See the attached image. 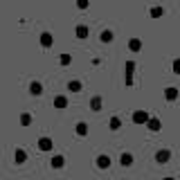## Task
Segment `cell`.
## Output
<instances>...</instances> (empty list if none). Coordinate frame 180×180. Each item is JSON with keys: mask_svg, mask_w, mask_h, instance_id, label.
<instances>
[{"mask_svg": "<svg viewBox=\"0 0 180 180\" xmlns=\"http://www.w3.org/2000/svg\"><path fill=\"white\" fill-rule=\"evenodd\" d=\"M133 122H135V124H146V122H149V115H146L144 111H135V115H133Z\"/></svg>", "mask_w": 180, "mask_h": 180, "instance_id": "6da1fadb", "label": "cell"}, {"mask_svg": "<svg viewBox=\"0 0 180 180\" xmlns=\"http://www.w3.org/2000/svg\"><path fill=\"white\" fill-rule=\"evenodd\" d=\"M38 149H41V151H50L52 149V140L50 137H41V140H38Z\"/></svg>", "mask_w": 180, "mask_h": 180, "instance_id": "7a4b0ae2", "label": "cell"}, {"mask_svg": "<svg viewBox=\"0 0 180 180\" xmlns=\"http://www.w3.org/2000/svg\"><path fill=\"white\" fill-rule=\"evenodd\" d=\"M97 167H99V169L111 167V158H108V155H99V158H97Z\"/></svg>", "mask_w": 180, "mask_h": 180, "instance_id": "3957f363", "label": "cell"}, {"mask_svg": "<svg viewBox=\"0 0 180 180\" xmlns=\"http://www.w3.org/2000/svg\"><path fill=\"white\" fill-rule=\"evenodd\" d=\"M29 92L32 95H41L43 92V86H41L38 81H32V83H29Z\"/></svg>", "mask_w": 180, "mask_h": 180, "instance_id": "277c9868", "label": "cell"}, {"mask_svg": "<svg viewBox=\"0 0 180 180\" xmlns=\"http://www.w3.org/2000/svg\"><path fill=\"white\" fill-rule=\"evenodd\" d=\"M169 151H158V153H155V160H158V162H167V160H169Z\"/></svg>", "mask_w": 180, "mask_h": 180, "instance_id": "5b68a950", "label": "cell"}, {"mask_svg": "<svg viewBox=\"0 0 180 180\" xmlns=\"http://www.w3.org/2000/svg\"><path fill=\"white\" fill-rule=\"evenodd\" d=\"M25 158H27V153L23 151V149H18V151H16V162L23 164V162H25Z\"/></svg>", "mask_w": 180, "mask_h": 180, "instance_id": "8992f818", "label": "cell"}, {"mask_svg": "<svg viewBox=\"0 0 180 180\" xmlns=\"http://www.w3.org/2000/svg\"><path fill=\"white\" fill-rule=\"evenodd\" d=\"M122 164H124V167H131V164H133V155L124 153V155H122Z\"/></svg>", "mask_w": 180, "mask_h": 180, "instance_id": "52a82bcc", "label": "cell"}, {"mask_svg": "<svg viewBox=\"0 0 180 180\" xmlns=\"http://www.w3.org/2000/svg\"><path fill=\"white\" fill-rule=\"evenodd\" d=\"M101 41H104V43H111V41H113V32H111V29L101 32Z\"/></svg>", "mask_w": 180, "mask_h": 180, "instance_id": "ba28073f", "label": "cell"}, {"mask_svg": "<svg viewBox=\"0 0 180 180\" xmlns=\"http://www.w3.org/2000/svg\"><path fill=\"white\" fill-rule=\"evenodd\" d=\"M86 34H88V27L86 25H79L77 27V36H79V38H86Z\"/></svg>", "mask_w": 180, "mask_h": 180, "instance_id": "9c48e42d", "label": "cell"}, {"mask_svg": "<svg viewBox=\"0 0 180 180\" xmlns=\"http://www.w3.org/2000/svg\"><path fill=\"white\" fill-rule=\"evenodd\" d=\"M149 129H151V131H160V120H155V117H153V120H149Z\"/></svg>", "mask_w": 180, "mask_h": 180, "instance_id": "30bf717a", "label": "cell"}, {"mask_svg": "<svg viewBox=\"0 0 180 180\" xmlns=\"http://www.w3.org/2000/svg\"><path fill=\"white\" fill-rule=\"evenodd\" d=\"M41 43H43L45 47H50V45H52V34H47V32H45L43 38H41Z\"/></svg>", "mask_w": 180, "mask_h": 180, "instance_id": "8fae6325", "label": "cell"}, {"mask_svg": "<svg viewBox=\"0 0 180 180\" xmlns=\"http://www.w3.org/2000/svg\"><path fill=\"white\" fill-rule=\"evenodd\" d=\"M52 167H63V155H56V158H52Z\"/></svg>", "mask_w": 180, "mask_h": 180, "instance_id": "7c38bea8", "label": "cell"}, {"mask_svg": "<svg viewBox=\"0 0 180 180\" xmlns=\"http://www.w3.org/2000/svg\"><path fill=\"white\" fill-rule=\"evenodd\" d=\"M65 97H56V99H54V106H56V108H65Z\"/></svg>", "mask_w": 180, "mask_h": 180, "instance_id": "4fadbf2b", "label": "cell"}, {"mask_svg": "<svg viewBox=\"0 0 180 180\" xmlns=\"http://www.w3.org/2000/svg\"><path fill=\"white\" fill-rule=\"evenodd\" d=\"M178 97V90L176 88H167V99H176Z\"/></svg>", "mask_w": 180, "mask_h": 180, "instance_id": "5bb4252c", "label": "cell"}, {"mask_svg": "<svg viewBox=\"0 0 180 180\" xmlns=\"http://www.w3.org/2000/svg\"><path fill=\"white\" fill-rule=\"evenodd\" d=\"M77 133H79V135H86V133H88V129H86L83 122H79V124H77Z\"/></svg>", "mask_w": 180, "mask_h": 180, "instance_id": "9a60e30c", "label": "cell"}, {"mask_svg": "<svg viewBox=\"0 0 180 180\" xmlns=\"http://www.w3.org/2000/svg\"><path fill=\"white\" fill-rule=\"evenodd\" d=\"M68 88L72 90V92H79V88H81V83H79V81H70V83H68Z\"/></svg>", "mask_w": 180, "mask_h": 180, "instance_id": "2e32d148", "label": "cell"}, {"mask_svg": "<svg viewBox=\"0 0 180 180\" xmlns=\"http://www.w3.org/2000/svg\"><path fill=\"white\" fill-rule=\"evenodd\" d=\"M111 129H113V131L120 129V120H117V117H113V120H111Z\"/></svg>", "mask_w": 180, "mask_h": 180, "instance_id": "e0dca14e", "label": "cell"}, {"mask_svg": "<svg viewBox=\"0 0 180 180\" xmlns=\"http://www.w3.org/2000/svg\"><path fill=\"white\" fill-rule=\"evenodd\" d=\"M99 106H101V99L95 97V99H92V108H95V111H99Z\"/></svg>", "mask_w": 180, "mask_h": 180, "instance_id": "ac0fdd59", "label": "cell"}, {"mask_svg": "<svg viewBox=\"0 0 180 180\" xmlns=\"http://www.w3.org/2000/svg\"><path fill=\"white\" fill-rule=\"evenodd\" d=\"M140 41H137V38H133V41H131V50H140Z\"/></svg>", "mask_w": 180, "mask_h": 180, "instance_id": "d6986e66", "label": "cell"}, {"mask_svg": "<svg viewBox=\"0 0 180 180\" xmlns=\"http://www.w3.org/2000/svg\"><path fill=\"white\" fill-rule=\"evenodd\" d=\"M173 72H176V74H180V59L173 61Z\"/></svg>", "mask_w": 180, "mask_h": 180, "instance_id": "ffe728a7", "label": "cell"}, {"mask_svg": "<svg viewBox=\"0 0 180 180\" xmlns=\"http://www.w3.org/2000/svg\"><path fill=\"white\" fill-rule=\"evenodd\" d=\"M151 14H153V16H160V14H162V7H153V9H151Z\"/></svg>", "mask_w": 180, "mask_h": 180, "instance_id": "44dd1931", "label": "cell"}, {"mask_svg": "<svg viewBox=\"0 0 180 180\" xmlns=\"http://www.w3.org/2000/svg\"><path fill=\"white\" fill-rule=\"evenodd\" d=\"M61 63H63V65H68V63H70V56H68V54H65V56H61Z\"/></svg>", "mask_w": 180, "mask_h": 180, "instance_id": "7402d4cb", "label": "cell"}, {"mask_svg": "<svg viewBox=\"0 0 180 180\" xmlns=\"http://www.w3.org/2000/svg\"><path fill=\"white\" fill-rule=\"evenodd\" d=\"M167 180H173V178H167Z\"/></svg>", "mask_w": 180, "mask_h": 180, "instance_id": "603a6c76", "label": "cell"}]
</instances>
